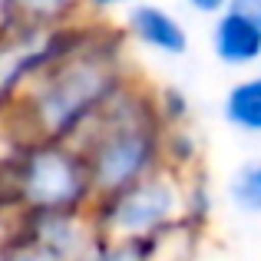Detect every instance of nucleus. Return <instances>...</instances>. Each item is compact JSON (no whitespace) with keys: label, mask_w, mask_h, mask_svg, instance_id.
<instances>
[{"label":"nucleus","mask_w":261,"mask_h":261,"mask_svg":"<svg viewBox=\"0 0 261 261\" xmlns=\"http://www.w3.org/2000/svg\"><path fill=\"white\" fill-rule=\"evenodd\" d=\"M166 169L182 175L202 169V142L189 129V122L185 126H166Z\"/></svg>","instance_id":"obj_10"},{"label":"nucleus","mask_w":261,"mask_h":261,"mask_svg":"<svg viewBox=\"0 0 261 261\" xmlns=\"http://www.w3.org/2000/svg\"><path fill=\"white\" fill-rule=\"evenodd\" d=\"M4 248H7V261H76V258L63 255V251L50 248V245L37 242V238L23 235L20 228L10 235V242H7Z\"/></svg>","instance_id":"obj_13"},{"label":"nucleus","mask_w":261,"mask_h":261,"mask_svg":"<svg viewBox=\"0 0 261 261\" xmlns=\"http://www.w3.org/2000/svg\"><path fill=\"white\" fill-rule=\"evenodd\" d=\"M0 261H7V248H4V245H0Z\"/></svg>","instance_id":"obj_19"},{"label":"nucleus","mask_w":261,"mask_h":261,"mask_svg":"<svg viewBox=\"0 0 261 261\" xmlns=\"http://www.w3.org/2000/svg\"><path fill=\"white\" fill-rule=\"evenodd\" d=\"M99 235L126 242H155L185 222V175L172 169L99 195L89 208Z\"/></svg>","instance_id":"obj_4"},{"label":"nucleus","mask_w":261,"mask_h":261,"mask_svg":"<svg viewBox=\"0 0 261 261\" xmlns=\"http://www.w3.org/2000/svg\"><path fill=\"white\" fill-rule=\"evenodd\" d=\"M86 155L96 198L166 169V122L155 89L133 76L76 142Z\"/></svg>","instance_id":"obj_2"},{"label":"nucleus","mask_w":261,"mask_h":261,"mask_svg":"<svg viewBox=\"0 0 261 261\" xmlns=\"http://www.w3.org/2000/svg\"><path fill=\"white\" fill-rule=\"evenodd\" d=\"M231 7H235V10H242L248 20H255V23L261 27V0H235Z\"/></svg>","instance_id":"obj_17"},{"label":"nucleus","mask_w":261,"mask_h":261,"mask_svg":"<svg viewBox=\"0 0 261 261\" xmlns=\"http://www.w3.org/2000/svg\"><path fill=\"white\" fill-rule=\"evenodd\" d=\"M222 116L238 133L261 136V73H248L228 86L222 99Z\"/></svg>","instance_id":"obj_8"},{"label":"nucleus","mask_w":261,"mask_h":261,"mask_svg":"<svg viewBox=\"0 0 261 261\" xmlns=\"http://www.w3.org/2000/svg\"><path fill=\"white\" fill-rule=\"evenodd\" d=\"M89 261H155L152 242H126V238H99Z\"/></svg>","instance_id":"obj_12"},{"label":"nucleus","mask_w":261,"mask_h":261,"mask_svg":"<svg viewBox=\"0 0 261 261\" xmlns=\"http://www.w3.org/2000/svg\"><path fill=\"white\" fill-rule=\"evenodd\" d=\"M10 17L30 27H66L86 17V0H7Z\"/></svg>","instance_id":"obj_9"},{"label":"nucleus","mask_w":261,"mask_h":261,"mask_svg":"<svg viewBox=\"0 0 261 261\" xmlns=\"http://www.w3.org/2000/svg\"><path fill=\"white\" fill-rule=\"evenodd\" d=\"M20 212H89L96 185L76 142L27 139L0 155Z\"/></svg>","instance_id":"obj_3"},{"label":"nucleus","mask_w":261,"mask_h":261,"mask_svg":"<svg viewBox=\"0 0 261 261\" xmlns=\"http://www.w3.org/2000/svg\"><path fill=\"white\" fill-rule=\"evenodd\" d=\"M126 30L86 17L80 40L23 89L4 119L17 139L80 142L93 119L133 80Z\"/></svg>","instance_id":"obj_1"},{"label":"nucleus","mask_w":261,"mask_h":261,"mask_svg":"<svg viewBox=\"0 0 261 261\" xmlns=\"http://www.w3.org/2000/svg\"><path fill=\"white\" fill-rule=\"evenodd\" d=\"M4 17H10V7H7V0H0V20Z\"/></svg>","instance_id":"obj_18"},{"label":"nucleus","mask_w":261,"mask_h":261,"mask_svg":"<svg viewBox=\"0 0 261 261\" xmlns=\"http://www.w3.org/2000/svg\"><path fill=\"white\" fill-rule=\"evenodd\" d=\"M83 23L86 17L76 23L43 30V27L20 23L13 17L0 20V116L10 113L23 89L76 43Z\"/></svg>","instance_id":"obj_5"},{"label":"nucleus","mask_w":261,"mask_h":261,"mask_svg":"<svg viewBox=\"0 0 261 261\" xmlns=\"http://www.w3.org/2000/svg\"><path fill=\"white\" fill-rule=\"evenodd\" d=\"M126 37L162 57H182L189 50V30L172 10L159 4H133L126 13Z\"/></svg>","instance_id":"obj_6"},{"label":"nucleus","mask_w":261,"mask_h":261,"mask_svg":"<svg viewBox=\"0 0 261 261\" xmlns=\"http://www.w3.org/2000/svg\"><path fill=\"white\" fill-rule=\"evenodd\" d=\"M155 109H159V116H162V122H166V126H185V122H189V116H192L189 96H185L178 86L155 89Z\"/></svg>","instance_id":"obj_14"},{"label":"nucleus","mask_w":261,"mask_h":261,"mask_svg":"<svg viewBox=\"0 0 261 261\" xmlns=\"http://www.w3.org/2000/svg\"><path fill=\"white\" fill-rule=\"evenodd\" d=\"M212 50L218 63L231 70H251L261 60V27L248 20L242 10L228 7L212 23Z\"/></svg>","instance_id":"obj_7"},{"label":"nucleus","mask_w":261,"mask_h":261,"mask_svg":"<svg viewBox=\"0 0 261 261\" xmlns=\"http://www.w3.org/2000/svg\"><path fill=\"white\" fill-rule=\"evenodd\" d=\"M185 4H189L195 13H202V17H218V13L228 10L235 0H185Z\"/></svg>","instance_id":"obj_16"},{"label":"nucleus","mask_w":261,"mask_h":261,"mask_svg":"<svg viewBox=\"0 0 261 261\" xmlns=\"http://www.w3.org/2000/svg\"><path fill=\"white\" fill-rule=\"evenodd\" d=\"M136 0H86V17H93V20H106L109 13H116V10H129Z\"/></svg>","instance_id":"obj_15"},{"label":"nucleus","mask_w":261,"mask_h":261,"mask_svg":"<svg viewBox=\"0 0 261 261\" xmlns=\"http://www.w3.org/2000/svg\"><path fill=\"white\" fill-rule=\"evenodd\" d=\"M228 198L242 215H261V159H248L231 175Z\"/></svg>","instance_id":"obj_11"}]
</instances>
